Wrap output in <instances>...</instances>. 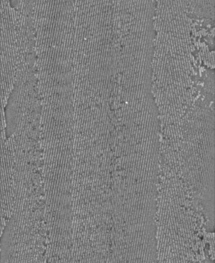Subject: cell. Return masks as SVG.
Masks as SVG:
<instances>
[{"mask_svg": "<svg viewBox=\"0 0 215 263\" xmlns=\"http://www.w3.org/2000/svg\"><path fill=\"white\" fill-rule=\"evenodd\" d=\"M21 0H9L10 5L11 8L16 9L20 5Z\"/></svg>", "mask_w": 215, "mask_h": 263, "instance_id": "1", "label": "cell"}]
</instances>
